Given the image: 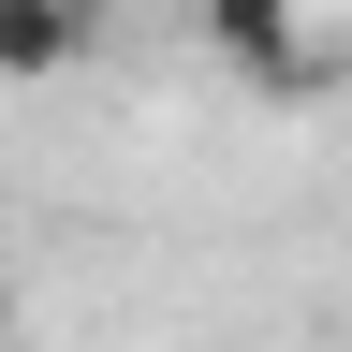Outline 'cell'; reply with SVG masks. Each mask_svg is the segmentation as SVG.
<instances>
[{
	"label": "cell",
	"mask_w": 352,
	"mask_h": 352,
	"mask_svg": "<svg viewBox=\"0 0 352 352\" xmlns=\"http://www.w3.org/2000/svg\"><path fill=\"white\" fill-rule=\"evenodd\" d=\"M74 30H88V0H0V74H15V88H30V74H59V59H74Z\"/></svg>",
	"instance_id": "cell-1"
},
{
	"label": "cell",
	"mask_w": 352,
	"mask_h": 352,
	"mask_svg": "<svg viewBox=\"0 0 352 352\" xmlns=\"http://www.w3.org/2000/svg\"><path fill=\"white\" fill-rule=\"evenodd\" d=\"M206 44L250 74H294V0H206Z\"/></svg>",
	"instance_id": "cell-2"
},
{
	"label": "cell",
	"mask_w": 352,
	"mask_h": 352,
	"mask_svg": "<svg viewBox=\"0 0 352 352\" xmlns=\"http://www.w3.org/2000/svg\"><path fill=\"white\" fill-rule=\"evenodd\" d=\"M0 323H15V279H0Z\"/></svg>",
	"instance_id": "cell-3"
}]
</instances>
